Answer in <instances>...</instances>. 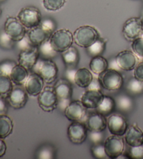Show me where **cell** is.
Returning <instances> with one entry per match:
<instances>
[{
    "mask_svg": "<svg viewBox=\"0 0 143 159\" xmlns=\"http://www.w3.org/2000/svg\"><path fill=\"white\" fill-rule=\"evenodd\" d=\"M7 103L6 98L0 96V115L6 114L8 111Z\"/></svg>",
    "mask_w": 143,
    "mask_h": 159,
    "instance_id": "cell-45",
    "label": "cell"
},
{
    "mask_svg": "<svg viewBox=\"0 0 143 159\" xmlns=\"http://www.w3.org/2000/svg\"><path fill=\"white\" fill-rule=\"evenodd\" d=\"M116 109L122 113L127 114L131 112L134 107V102L132 98L127 94H120L116 95L115 98Z\"/></svg>",
    "mask_w": 143,
    "mask_h": 159,
    "instance_id": "cell-22",
    "label": "cell"
},
{
    "mask_svg": "<svg viewBox=\"0 0 143 159\" xmlns=\"http://www.w3.org/2000/svg\"><path fill=\"white\" fill-rule=\"evenodd\" d=\"M91 152L93 158L97 159H106L108 158V156H107L105 150V147H104V144H93V146L91 148Z\"/></svg>",
    "mask_w": 143,
    "mask_h": 159,
    "instance_id": "cell-38",
    "label": "cell"
},
{
    "mask_svg": "<svg viewBox=\"0 0 143 159\" xmlns=\"http://www.w3.org/2000/svg\"><path fill=\"white\" fill-rule=\"evenodd\" d=\"M104 96L100 90H87L82 94L80 101L87 109H97L102 102Z\"/></svg>",
    "mask_w": 143,
    "mask_h": 159,
    "instance_id": "cell-18",
    "label": "cell"
},
{
    "mask_svg": "<svg viewBox=\"0 0 143 159\" xmlns=\"http://www.w3.org/2000/svg\"><path fill=\"white\" fill-rule=\"evenodd\" d=\"M27 34L32 45L37 47H38L41 43L50 38V36L44 31L40 25L29 29Z\"/></svg>",
    "mask_w": 143,
    "mask_h": 159,
    "instance_id": "cell-21",
    "label": "cell"
},
{
    "mask_svg": "<svg viewBox=\"0 0 143 159\" xmlns=\"http://www.w3.org/2000/svg\"><path fill=\"white\" fill-rule=\"evenodd\" d=\"M115 109H116V105L114 98L110 96H104L102 102L96 109L97 112L103 114V116H108L114 111Z\"/></svg>",
    "mask_w": 143,
    "mask_h": 159,
    "instance_id": "cell-27",
    "label": "cell"
},
{
    "mask_svg": "<svg viewBox=\"0 0 143 159\" xmlns=\"http://www.w3.org/2000/svg\"><path fill=\"white\" fill-rule=\"evenodd\" d=\"M62 59L67 68H76L79 62V53L77 49L71 46V47L62 53Z\"/></svg>",
    "mask_w": 143,
    "mask_h": 159,
    "instance_id": "cell-25",
    "label": "cell"
},
{
    "mask_svg": "<svg viewBox=\"0 0 143 159\" xmlns=\"http://www.w3.org/2000/svg\"><path fill=\"white\" fill-rule=\"evenodd\" d=\"M38 103L41 109L46 112L53 111L58 106V99L54 88L46 86L38 95Z\"/></svg>",
    "mask_w": 143,
    "mask_h": 159,
    "instance_id": "cell-7",
    "label": "cell"
},
{
    "mask_svg": "<svg viewBox=\"0 0 143 159\" xmlns=\"http://www.w3.org/2000/svg\"><path fill=\"white\" fill-rule=\"evenodd\" d=\"M87 108L82 105L81 101L76 100L71 102L64 109V115L72 122H84L87 118Z\"/></svg>",
    "mask_w": 143,
    "mask_h": 159,
    "instance_id": "cell-12",
    "label": "cell"
},
{
    "mask_svg": "<svg viewBox=\"0 0 143 159\" xmlns=\"http://www.w3.org/2000/svg\"><path fill=\"white\" fill-rule=\"evenodd\" d=\"M133 73L135 78L143 81V60L136 65Z\"/></svg>",
    "mask_w": 143,
    "mask_h": 159,
    "instance_id": "cell-43",
    "label": "cell"
},
{
    "mask_svg": "<svg viewBox=\"0 0 143 159\" xmlns=\"http://www.w3.org/2000/svg\"><path fill=\"white\" fill-rule=\"evenodd\" d=\"M38 48L41 58L52 60L57 56V52L54 51L53 48L52 47L49 39L41 43Z\"/></svg>",
    "mask_w": 143,
    "mask_h": 159,
    "instance_id": "cell-29",
    "label": "cell"
},
{
    "mask_svg": "<svg viewBox=\"0 0 143 159\" xmlns=\"http://www.w3.org/2000/svg\"><path fill=\"white\" fill-rule=\"evenodd\" d=\"M16 46H17L18 49H20V51L26 50V49L30 48L34 46L32 45L31 42H30V40H29V37H28V36H27V34L20 41L16 42Z\"/></svg>",
    "mask_w": 143,
    "mask_h": 159,
    "instance_id": "cell-42",
    "label": "cell"
},
{
    "mask_svg": "<svg viewBox=\"0 0 143 159\" xmlns=\"http://www.w3.org/2000/svg\"><path fill=\"white\" fill-rule=\"evenodd\" d=\"M142 37H143V30H142Z\"/></svg>",
    "mask_w": 143,
    "mask_h": 159,
    "instance_id": "cell-52",
    "label": "cell"
},
{
    "mask_svg": "<svg viewBox=\"0 0 143 159\" xmlns=\"http://www.w3.org/2000/svg\"><path fill=\"white\" fill-rule=\"evenodd\" d=\"M52 47L57 53H63L67 51L73 42V34L67 29L58 30L49 38Z\"/></svg>",
    "mask_w": 143,
    "mask_h": 159,
    "instance_id": "cell-3",
    "label": "cell"
},
{
    "mask_svg": "<svg viewBox=\"0 0 143 159\" xmlns=\"http://www.w3.org/2000/svg\"><path fill=\"white\" fill-rule=\"evenodd\" d=\"M9 76L13 84L18 85V86H22L24 84L28 78V70L22 66L21 65L17 64L13 67Z\"/></svg>",
    "mask_w": 143,
    "mask_h": 159,
    "instance_id": "cell-23",
    "label": "cell"
},
{
    "mask_svg": "<svg viewBox=\"0 0 143 159\" xmlns=\"http://www.w3.org/2000/svg\"><path fill=\"white\" fill-rule=\"evenodd\" d=\"M104 147L108 158H117L124 151V142L122 136L112 135L108 137L104 142Z\"/></svg>",
    "mask_w": 143,
    "mask_h": 159,
    "instance_id": "cell-10",
    "label": "cell"
},
{
    "mask_svg": "<svg viewBox=\"0 0 143 159\" xmlns=\"http://www.w3.org/2000/svg\"><path fill=\"white\" fill-rule=\"evenodd\" d=\"M131 48L137 57L143 58V37L137 38L132 42Z\"/></svg>",
    "mask_w": 143,
    "mask_h": 159,
    "instance_id": "cell-40",
    "label": "cell"
},
{
    "mask_svg": "<svg viewBox=\"0 0 143 159\" xmlns=\"http://www.w3.org/2000/svg\"><path fill=\"white\" fill-rule=\"evenodd\" d=\"M88 90H100L101 89V84L100 83L98 78H93L92 81L91 82L89 86L87 87Z\"/></svg>",
    "mask_w": 143,
    "mask_h": 159,
    "instance_id": "cell-46",
    "label": "cell"
},
{
    "mask_svg": "<svg viewBox=\"0 0 143 159\" xmlns=\"http://www.w3.org/2000/svg\"><path fill=\"white\" fill-rule=\"evenodd\" d=\"M32 70L34 73L39 75L47 84L53 83L58 74V68L53 60L40 57Z\"/></svg>",
    "mask_w": 143,
    "mask_h": 159,
    "instance_id": "cell-1",
    "label": "cell"
},
{
    "mask_svg": "<svg viewBox=\"0 0 143 159\" xmlns=\"http://www.w3.org/2000/svg\"><path fill=\"white\" fill-rule=\"evenodd\" d=\"M55 149L51 144H43L37 152V158L52 159L54 158Z\"/></svg>",
    "mask_w": 143,
    "mask_h": 159,
    "instance_id": "cell-33",
    "label": "cell"
},
{
    "mask_svg": "<svg viewBox=\"0 0 143 159\" xmlns=\"http://www.w3.org/2000/svg\"><path fill=\"white\" fill-rule=\"evenodd\" d=\"M106 50V42L101 38L96 41V42L86 48L87 53L91 57H96L101 56Z\"/></svg>",
    "mask_w": 143,
    "mask_h": 159,
    "instance_id": "cell-31",
    "label": "cell"
},
{
    "mask_svg": "<svg viewBox=\"0 0 143 159\" xmlns=\"http://www.w3.org/2000/svg\"><path fill=\"white\" fill-rule=\"evenodd\" d=\"M126 154L131 159H143V144L137 147H129Z\"/></svg>",
    "mask_w": 143,
    "mask_h": 159,
    "instance_id": "cell-39",
    "label": "cell"
},
{
    "mask_svg": "<svg viewBox=\"0 0 143 159\" xmlns=\"http://www.w3.org/2000/svg\"><path fill=\"white\" fill-rule=\"evenodd\" d=\"M40 25L44 30V31L50 36V37L51 35L55 32L57 27L55 22H54V20H53V19L50 18H46L43 19L41 22Z\"/></svg>",
    "mask_w": 143,
    "mask_h": 159,
    "instance_id": "cell-36",
    "label": "cell"
},
{
    "mask_svg": "<svg viewBox=\"0 0 143 159\" xmlns=\"http://www.w3.org/2000/svg\"><path fill=\"white\" fill-rule=\"evenodd\" d=\"M88 131L103 132L107 128V119L105 116L98 112L87 115L84 120Z\"/></svg>",
    "mask_w": 143,
    "mask_h": 159,
    "instance_id": "cell-16",
    "label": "cell"
},
{
    "mask_svg": "<svg viewBox=\"0 0 143 159\" xmlns=\"http://www.w3.org/2000/svg\"><path fill=\"white\" fill-rule=\"evenodd\" d=\"M107 127L112 135L123 136L125 135L128 126L126 119L122 114H112L107 119Z\"/></svg>",
    "mask_w": 143,
    "mask_h": 159,
    "instance_id": "cell-13",
    "label": "cell"
},
{
    "mask_svg": "<svg viewBox=\"0 0 143 159\" xmlns=\"http://www.w3.org/2000/svg\"><path fill=\"white\" fill-rule=\"evenodd\" d=\"M115 57H116L118 66L122 70H133L137 65V56L133 51L128 50L121 51Z\"/></svg>",
    "mask_w": 143,
    "mask_h": 159,
    "instance_id": "cell-17",
    "label": "cell"
},
{
    "mask_svg": "<svg viewBox=\"0 0 143 159\" xmlns=\"http://www.w3.org/2000/svg\"><path fill=\"white\" fill-rule=\"evenodd\" d=\"M17 18L27 29L39 25L42 20L39 9L34 7L23 8L18 13Z\"/></svg>",
    "mask_w": 143,
    "mask_h": 159,
    "instance_id": "cell-6",
    "label": "cell"
},
{
    "mask_svg": "<svg viewBox=\"0 0 143 159\" xmlns=\"http://www.w3.org/2000/svg\"><path fill=\"white\" fill-rule=\"evenodd\" d=\"M67 0H43V5L46 10L57 11L64 6Z\"/></svg>",
    "mask_w": 143,
    "mask_h": 159,
    "instance_id": "cell-35",
    "label": "cell"
},
{
    "mask_svg": "<svg viewBox=\"0 0 143 159\" xmlns=\"http://www.w3.org/2000/svg\"><path fill=\"white\" fill-rule=\"evenodd\" d=\"M53 88L58 99L57 107L64 111L66 107L71 102V98L73 93L72 85L67 79H60L56 81Z\"/></svg>",
    "mask_w": 143,
    "mask_h": 159,
    "instance_id": "cell-5",
    "label": "cell"
},
{
    "mask_svg": "<svg viewBox=\"0 0 143 159\" xmlns=\"http://www.w3.org/2000/svg\"><path fill=\"white\" fill-rule=\"evenodd\" d=\"M141 18H142V20H143V9L142 10V13H141Z\"/></svg>",
    "mask_w": 143,
    "mask_h": 159,
    "instance_id": "cell-50",
    "label": "cell"
},
{
    "mask_svg": "<svg viewBox=\"0 0 143 159\" xmlns=\"http://www.w3.org/2000/svg\"><path fill=\"white\" fill-rule=\"evenodd\" d=\"M44 80L37 73H33L29 75L24 83V89L31 96H37L42 91L44 88Z\"/></svg>",
    "mask_w": 143,
    "mask_h": 159,
    "instance_id": "cell-19",
    "label": "cell"
},
{
    "mask_svg": "<svg viewBox=\"0 0 143 159\" xmlns=\"http://www.w3.org/2000/svg\"><path fill=\"white\" fill-rule=\"evenodd\" d=\"M13 88V82L10 76L0 75V96L6 98Z\"/></svg>",
    "mask_w": 143,
    "mask_h": 159,
    "instance_id": "cell-32",
    "label": "cell"
},
{
    "mask_svg": "<svg viewBox=\"0 0 143 159\" xmlns=\"http://www.w3.org/2000/svg\"><path fill=\"white\" fill-rule=\"evenodd\" d=\"M142 2H143V0H142Z\"/></svg>",
    "mask_w": 143,
    "mask_h": 159,
    "instance_id": "cell-53",
    "label": "cell"
},
{
    "mask_svg": "<svg viewBox=\"0 0 143 159\" xmlns=\"http://www.w3.org/2000/svg\"><path fill=\"white\" fill-rule=\"evenodd\" d=\"M39 52L37 46L21 51L18 57V63L27 70H32L39 59Z\"/></svg>",
    "mask_w": 143,
    "mask_h": 159,
    "instance_id": "cell-15",
    "label": "cell"
},
{
    "mask_svg": "<svg viewBox=\"0 0 143 159\" xmlns=\"http://www.w3.org/2000/svg\"><path fill=\"white\" fill-rule=\"evenodd\" d=\"M108 68L109 69L117 70L118 72H119L120 70H122L119 68V67L118 66L117 60H116V57H112V58L110 60V62H108Z\"/></svg>",
    "mask_w": 143,
    "mask_h": 159,
    "instance_id": "cell-47",
    "label": "cell"
},
{
    "mask_svg": "<svg viewBox=\"0 0 143 159\" xmlns=\"http://www.w3.org/2000/svg\"><path fill=\"white\" fill-rule=\"evenodd\" d=\"M6 1V0H0V4L4 3V2H5Z\"/></svg>",
    "mask_w": 143,
    "mask_h": 159,
    "instance_id": "cell-49",
    "label": "cell"
},
{
    "mask_svg": "<svg viewBox=\"0 0 143 159\" xmlns=\"http://www.w3.org/2000/svg\"><path fill=\"white\" fill-rule=\"evenodd\" d=\"M67 135L73 144H81L87 138L88 129L84 122H72L68 128Z\"/></svg>",
    "mask_w": 143,
    "mask_h": 159,
    "instance_id": "cell-11",
    "label": "cell"
},
{
    "mask_svg": "<svg viewBox=\"0 0 143 159\" xmlns=\"http://www.w3.org/2000/svg\"><path fill=\"white\" fill-rule=\"evenodd\" d=\"M13 123L11 118L5 115H0V138L4 139L12 133Z\"/></svg>",
    "mask_w": 143,
    "mask_h": 159,
    "instance_id": "cell-28",
    "label": "cell"
},
{
    "mask_svg": "<svg viewBox=\"0 0 143 159\" xmlns=\"http://www.w3.org/2000/svg\"><path fill=\"white\" fill-rule=\"evenodd\" d=\"M4 30L15 42L20 41L27 34L26 27L21 23L18 18L11 16L7 18L5 22Z\"/></svg>",
    "mask_w": 143,
    "mask_h": 159,
    "instance_id": "cell-9",
    "label": "cell"
},
{
    "mask_svg": "<svg viewBox=\"0 0 143 159\" xmlns=\"http://www.w3.org/2000/svg\"><path fill=\"white\" fill-rule=\"evenodd\" d=\"M99 38V34L95 27L83 25L76 30L73 33V40L80 47L87 48Z\"/></svg>",
    "mask_w": 143,
    "mask_h": 159,
    "instance_id": "cell-2",
    "label": "cell"
},
{
    "mask_svg": "<svg viewBox=\"0 0 143 159\" xmlns=\"http://www.w3.org/2000/svg\"><path fill=\"white\" fill-rule=\"evenodd\" d=\"M87 138H89V141L93 144H97L103 143L104 135L102 132H93V131H89Z\"/></svg>",
    "mask_w": 143,
    "mask_h": 159,
    "instance_id": "cell-41",
    "label": "cell"
},
{
    "mask_svg": "<svg viewBox=\"0 0 143 159\" xmlns=\"http://www.w3.org/2000/svg\"><path fill=\"white\" fill-rule=\"evenodd\" d=\"M2 10L1 9V7H0V16H2Z\"/></svg>",
    "mask_w": 143,
    "mask_h": 159,
    "instance_id": "cell-51",
    "label": "cell"
},
{
    "mask_svg": "<svg viewBox=\"0 0 143 159\" xmlns=\"http://www.w3.org/2000/svg\"><path fill=\"white\" fill-rule=\"evenodd\" d=\"M124 139L129 147L140 146L143 144V132L137 125H133L128 128Z\"/></svg>",
    "mask_w": 143,
    "mask_h": 159,
    "instance_id": "cell-20",
    "label": "cell"
},
{
    "mask_svg": "<svg viewBox=\"0 0 143 159\" xmlns=\"http://www.w3.org/2000/svg\"><path fill=\"white\" fill-rule=\"evenodd\" d=\"M6 152V144L3 139L0 138V158L3 157Z\"/></svg>",
    "mask_w": 143,
    "mask_h": 159,
    "instance_id": "cell-48",
    "label": "cell"
},
{
    "mask_svg": "<svg viewBox=\"0 0 143 159\" xmlns=\"http://www.w3.org/2000/svg\"><path fill=\"white\" fill-rule=\"evenodd\" d=\"M143 20L141 17H133L128 19L124 24L122 33L126 40L133 42L142 36Z\"/></svg>",
    "mask_w": 143,
    "mask_h": 159,
    "instance_id": "cell-8",
    "label": "cell"
},
{
    "mask_svg": "<svg viewBox=\"0 0 143 159\" xmlns=\"http://www.w3.org/2000/svg\"><path fill=\"white\" fill-rule=\"evenodd\" d=\"M98 78L101 86L106 90L115 91V90H118L122 89L123 86V76L117 70L108 68L100 74Z\"/></svg>",
    "mask_w": 143,
    "mask_h": 159,
    "instance_id": "cell-4",
    "label": "cell"
},
{
    "mask_svg": "<svg viewBox=\"0 0 143 159\" xmlns=\"http://www.w3.org/2000/svg\"><path fill=\"white\" fill-rule=\"evenodd\" d=\"M28 93L25 89H23L20 86L13 87L11 91L6 97V100L9 105L15 109L23 108L28 100Z\"/></svg>",
    "mask_w": 143,
    "mask_h": 159,
    "instance_id": "cell-14",
    "label": "cell"
},
{
    "mask_svg": "<svg viewBox=\"0 0 143 159\" xmlns=\"http://www.w3.org/2000/svg\"><path fill=\"white\" fill-rule=\"evenodd\" d=\"M89 68L93 73L99 75L108 69V61L101 56L93 57L89 63Z\"/></svg>",
    "mask_w": 143,
    "mask_h": 159,
    "instance_id": "cell-26",
    "label": "cell"
},
{
    "mask_svg": "<svg viewBox=\"0 0 143 159\" xmlns=\"http://www.w3.org/2000/svg\"><path fill=\"white\" fill-rule=\"evenodd\" d=\"M126 90L129 95H139L143 93V81L136 78L130 79L126 86Z\"/></svg>",
    "mask_w": 143,
    "mask_h": 159,
    "instance_id": "cell-30",
    "label": "cell"
},
{
    "mask_svg": "<svg viewBox=\"0 0 143 159\" xmlns=\"http://www.w3.org/2000/svg\"><path fill=\"white\" fill-rule=\"evenodd\" d=\"M17 65L15 61L12 60H5L0 62V75L10 76L12 70Z\"/></svg>",
    "mask_w": 143,
    "mask_h": 159,
    "instance_id": "cell-37",
    "label": "cell"
},
{
    "mask_svg": "<svg viewBox=\"0 0 143 159\" xmlns=\"http://www.w3.org/2000/svg\"><path fill=\"white\" fill-rule=\"evenodd\" d=\"M77 70H76V68H67L65 75L67 80L69 81L71 83H74V79Z\"/></svg>",
    "mask_w": 143,
    "mask_h": 159,
    "instance_id": "cell-44",
    "label": "cell"
},
{
    "mask_svg": "<svg viewBox=\"0 0 143 159\" xmlns=\"http://www.w3.org/2000/svg\"><path fill=\"white\" fill-rule=\"evenodd\" d=\"M15 42L4 30H0V47L4 50H11L14 47Z\"/></svg>",
    "mask_w": 143,
    "mask_h": 159,
    "instance_id": "cell-34",
    "label": "cell"
},
{
    "mask_svg": "<svg viewBox=\"0 0 143 159\" xmlns=\"http://www.w3.org/2000/svg\"><path fill=\"white\" fill-rule=\"evenodd\" d=\"M93 75L92 72L87 68H80L77 70L74 79V83L77 86L85 89L89 86L93 80Z\"/></svg>",
    "mask_w": 143,
    "mask_h": 159,
    "instance_id": "cell-24",
    "label": "cell"
}]
</instances>
